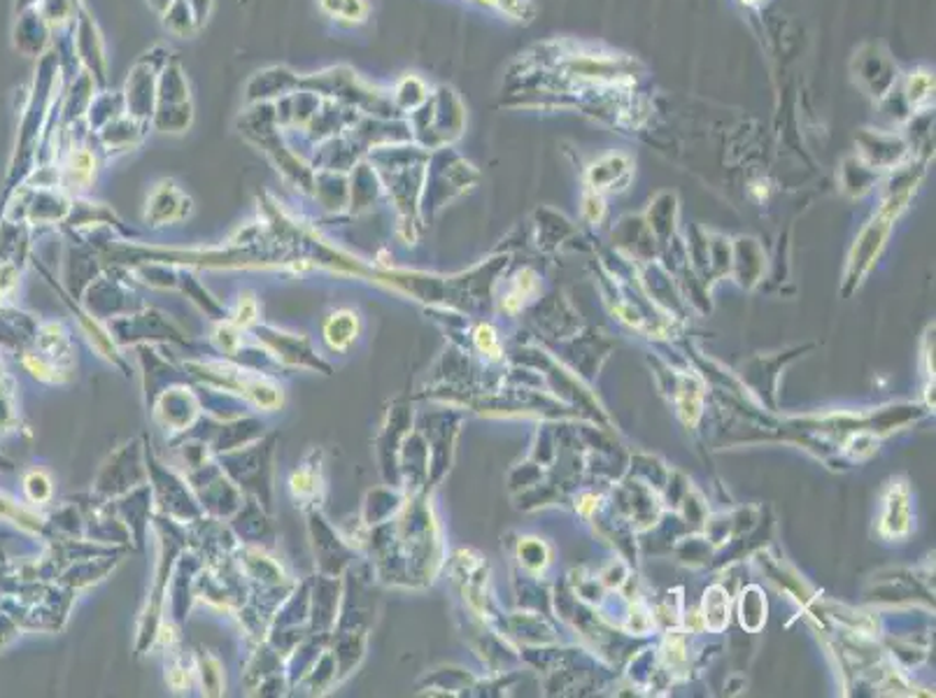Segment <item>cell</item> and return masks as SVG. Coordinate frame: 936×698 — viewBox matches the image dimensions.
<instances>
[{"label": "cell", "instance_id": "obj_1", "mask_svg": "<svg viewBox=\"0 0 936 698\" xmlns=\"http://www.w3.org/2000/svg\"><path fill=\"white\" fill-rule=\"evenodd\" d=\"M0 373H3V371H0ZM10 419H12V403H10V394L5 389L3 375H0V427H3L5 421H10Z\"/></svg>", "mask_w": 936, "mask_h": 698}]
</instances>
